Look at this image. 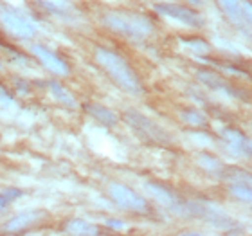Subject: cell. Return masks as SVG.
Segmentation results:
<instances>
[{
  "label": "cell",
  "mask_w": 252,
  "mask_h": 236,
  "mask_svg": "<svg viewBox=\"0 0 252 236\" xmlns=\"http://www.w3.org/2000/svg\"><path fill=\"white\" fill-rule=\"evenodd\" d=\"M43 4L51 7V9H58V11H65L68 9V2L67 0H40Z\"/></svg>",
  "instance_id": "cell-19"
},
{
  "label": "cell",
  "mask_w": 252,
  "mask_h": 236,
  "mask_svg": "<svg viewBox=\"0 0 252 236\" xmlns=\"http://www.w3.org/2000/svg\"><path fill=\"white\" fill-rule=\"evenodd\" d=\"M0 24L7 29L15 38H31L34 34V26L26 16L18 15L13 9H0Z\"/></svg>",
  "instance_id": "cell-6"
},
{
  "label": "cell",
  "mask_w": 252,
  "mask_h": 236,
  "mask_svg": "<svg viewBox=\"0 0 252 236\" xmlns=\"http://www.w3.org/2000/svg\"><path fill=\"white\" fill-rule=\"evenodd\" d=\"M155 11L160 13V15H166L169 18H173V20H179L182 24H188V26H193V27H200L204 24V18L196 11L179 4H157L155 5Z\"/></svg>",
  "instance_id": "cell-7"
},
{
  "label": "cell",
  "mask_w": 252,
  "mask_h": 236,
  "mask_svg": "<svg viewBox=\"0 0 252 236\" xmlns=\"http://www.w3.org/2000/svg\"><path fill=\"white\" fill-rule=\"evenodd\" d=\"M223 137H225V141L231 144V148L234 150V152L238 153V155H251V144H249L247 137L243 135V134H240L238 130H231V128H227L225 132H223Z\"/></svg>",
  "instance_id": "cell-10"
},
{
  "label": "cell",
  "mask_w": 252,
  "mask_h": 236,
  "mask_svg": "<svg viewBox=\"0 0 252 236\" xmlns=\"http://www.w3.org/2000/svg\"><path fill=\"white\" fill-rule=\"evenodd\" d=\"M110 195L112 199L116 200L121 207H125V209H130L133 213H142V215H148L152 211L150 209V204L142 199L141 195H137L133 189L126 188L123 184H112Z\"/></svg>",
  "instance_id": "cell-5"
},
{
  "label": "cell",
  "mask_w": 252,
  "mask_h": 236,
  "mask_svg": "<svg viewBox=\"0 0 252 236\" xmlns=\"http://www.w3.org/2000/svg\"><path fill=\"white\" fill-rule=\"evenodd\" d=\"M186 45L189 47H193L196 53H207L209 51V45L204 42V40H200V38H191V40H182Z\"/></svg>",
  "instance_id": "cell-17"
},
{
  "label": "cell",
  "mask_w": 252,
  "mask_h": 236,
  "mask_svg": "<svg viewBox=\"0 0 252 236\" xmlns=\"http://www.w3.org/2000/svg\"><path fill=\"white\" fill-rule=\"evenodd\" d=\"M218 4H220L221 9L225 11L227 15L231 16L236 24H242L243 22V9H242V5H240L238 0H218Z\"/></svg>",
  "instance_id": "cell-14"
},
{
  "label": "cell",
  "mask_w": 252,
  "mask_h": 236,
  "mask_svg": "<svg viewBox=\"0 0 252 236\" xmlns=\"http://www.w3.org/2000/svg\"><path fill=\"white\" fill-rule=\"evenodd\" d=\"M49 87H51V90H53V94L56 96V98H58L60 101H63L65 105H68V106H74V105H76L74 98L70 94H68L67 90L63 89V87L60 83H51Z\"/></svg>",
  "instance_id": "cell-16"
},
{
  "label": "cell",
  "mask_w": 252,
  "mask_h": 236,
  "mask_svg": "<svg viewBox=\"0 0 252 236\" xmlns=\"http://www.w3.org/2000/svg\"><path fill=\"white\" fill-rule=\"evenodd\" d=\"M108 226H110V227H116V229H121V227H123V222H119V220H108Z\"/></svg>",
  "instance_id": "cell-20"
},
{
  "label": "cell",
  "mask_w": 252,
  "mask_h": 236,
  "mask_svg": "<svg viewBox=\"0 0 252 236\" xmlns=\"http://www.w3.org/2000/svg\"><path fill=\"white\" fill-rule=\"evenodd\" d=\"M198 78L202 79V83H205L207 87H211V89L225 90V92H234V90L229 87V83H227L225 79L221 78V76H218V74L211 72V70H200Z\"/></svg>",
  "instance_id": "cell-12"
},
{
  "label": "cell",
  "mask_w": 252,
  "mask_h": 236,
  "mask_svg": "<svg viewBox=\"0 0 252 236\" xmlns=\"http://www.w3.org/2000/svg\"><path fill=\"white\" fill-rule=\"evenodd\" d=\"M43 218H47V213H43V211H27V213H22V215L15 216L13 220L7 222L4 227V231L5 233L22 231V229H26V227L36 226L38 222H42Z\"/></svg>",
  "instance_id": "cell-9"
},
{
  "label": "cell",
  "mask_w": 252,
  "mask_h": 236,
  "mask_svg": "<svg viewBox=\"0 0 252 236\" xmlns=\"http://www.w3.org/2000/svg\"><path fill=\"white\" fill-rule=\"evenodd\" d=\"M5 205H7V199H5L4 195H0V211L4 209Z\"/></svg>",
  "instance_id": "cell-21"
},
{
  "label": "cell",
  "mask_w": 252,
  "mask_h": 236,
  "mask_svg": "<svg viewBox=\"0 0 252 236\" xmlns=\"http://www.w3.org/2000/svg\"><path fill=\"white\" fill-rule=\"evenodd\" d=\"M232 195H236L238 199H243V200H251V189H249V186L245 184V186H242V182H238L236 186H232L231 188Z\"/></svg>",
  "instance_id": "cell-18"
},
{
  "label": "cell",
  "mask_w": 252,
  "mask_h": 236,
  "mask_svg": "<svg viewBox=\"0 0 252 236\" xmlns=\"http://www.w3.org/2000/svg\"><path fill=\"white\" fill-rule=\"evenodd\" d=\"M103 22L114 31L121 33L125 36L130 38H142L153 31L152 22L146 16L133 15V13H106L103 16Z\"/></svg>",
  "instance_id": "cell-2"
},
{
  "label": "cell",
  "mask_w": 252,
  "mask_h": 236,
  "mask_svg": "<svg viewBox=\"0 0 252 236\" xmlns=\"http://www.w3.org/2000/svg\"><path fill=\"white\" fill-rule=\"evenodd\" d=\"M85 110L89 112L94 119L99 121L101 125H105V126H116L117 125V116L112 110L105 108V106L95 105V103H87V105H85Z\"/></svg>",
  "instance_id": "cell-11"
},
{
  "label": "cell",
  "mask_w": 252,
  "mask_h": 236,
  "mask_svg": "<svg viewBox=\"0 0 252 236\" xmlns=\"http://www.w3.org/2000/svg\"><path fill=\"white\" fill-rule=\"evenodd\" d=\"M182 119L188 121L189 125L193 126H205L207 125V117L198 110H186L182 112Z\"/></svg>",
  "instance_id": "cell-15"
},
{
  "label": "cell",
  "mask_w": 252,
  "mask_h": 236,
  "mask_svg": "<svg viewBox=\"0 0 252 236\" xmlns=\"http://www.w3.org/2000/svg\"><path fill=\"white\" fill-rule=\"evenodd\" d=\"M126 121L130 123V126L137 132V135L144 139L148 142L158 144V146H171L173 144V137L169 135L168 132L160 128L157 123H153L152 119H148L146 116H141L139 112L130 110L126 114Z\"/></svg>",
  "instance_id": "cell-3"
},
{
  "label": "cell",
  "mask_w": 252,
  "mask_h": 236,
  "mask_svg": "<svg viewBox=\"0 0 252 236\" xmlns=\"http://www.w3.org/2000/svg\"><path fill=\"white\" fill-rule=\"evenodd\" d=\"M95 62L105 68L106 72H108V76H110L121 89L128 90L131 94H141L142 90H144L142 89L141 79H139V76L135 74V70L130 67V63L126 62L125 58H121L117 53H114L110 49L97 47L95 49Z\"/></svg>",
  "instance_id": "cell-1"
},
{
  "label": "cell",
  "mask_w": 252,
  "mask_h": 236,
  "mask_svg": "<svg viewBox=\"0 0 252 236\" xmlns=\"http://www.w3.org/2000/svg\"><path fill=\"white\" fill-rule=\"evenodd\" d=\"M31 51H32V54L43 63V67H47L49 70H53L54 74H60V76L68 74L67 63L63 62L62 58H58L53 51H49L47 47H43V45H32Z\"/></svg>",
  "instance_id": "cell-8"
},
{
  "label": "cell",
  "mask_w": 252,
  "mask_h": 236,
  "mask_svg": "<svg viewBox=\"0 0 252 236\" xmlns=\"http://www.w3.org/2000/svg\"><path fill=\"white\" fill-rule=\"evenodd\" d=\"M146 189H148V193H152V197L157 200V202H160V204L169 207V209L177 211L180 215H193V204L182 200L179 195H175L173 191L168 189L166 186H160V184H157V182H148Z\"/></svg>",
  "instance_id": "cell-4"
},
{
  "label": "cell",
  "mask_w": 252,
  "mask_h": 236,
  "mask_svg": "<svg viewBox=\"0 0 252 236\" xmlns=\"http://www.w3.org/2000/svg\"><path fill=\"white\" fill-rule=\"evenodd\" d=\"M189 2H193V4H200L202 0H189Z\"/></svg>",
  "instance_id": "cell-22"
},
{
  "label": "cell",
  "mask_w": 252,
  "mask_h": 236,
  "mask_svg": "<svg viewBox=\"0 0 252 236\" xmlns=\"http://www.w3.org/2000/svg\"><path fill=\"white\" fill-rule=\"evenodd\" d=\"M65 231L70 233V235H99L97 227L90 226V224H87L85 220H79V218L67 222L65 224Z\"/></svg>",
  "instance_id": "cell-13"
}]
</instances>
